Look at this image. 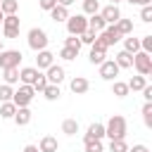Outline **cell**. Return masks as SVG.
<instances>
[{
    "instance_id": "cell-1",
    "label": "cell",
    "mask_w": 152,
    "mask_h": 152,
    "mask_svg": "<svg viewBox=\"0 0 152 152\" xmlns=\"http://www.w3.org/2000/svg\"><path fill=\"white\" fill-rule=\"evenodd\" d=\"M104 135L109 140H116V138H126V119L121 114H112L109 121L104 124Z\"/></svg>"
},
{
    "instance_id": "cell-2",
    "label": "cell",
    "mask_w": 152,
    "mask_h": 152,
    "mask_svg": "<svg viewBox=\"0 0 152 152\" xmlns=\"http://www.w3.org/2000/svg\"><path fill=\"white\" fill-rule=\"evenodd\" d=\"M133 66H135V71L140 76H150L152 74V55L145 52V50H138L133 55Z\"/></svg>"
},
{
    "instance_id": "cell-3",
    "label": "cell",
    "mask_w": 152,
    "mask_h": 152,
    "mask_svg": "<svg viewBox=\"0 0 152 152\" xmlns=\"http://www.w3.org/2000/svg\"><path fill=\"white\" fill-rule=\"evenodd\" d=\"M66 31H69V36H81L83 31H88V17L86 14H69Z\"/></svg>"
},
{
    "instance_id": "cell-4",
    "label": "cell",
    "mask_w": 152,
    "mask_h": 152,
    "mask_svg": "<svg viewBox=\"0 0 152 152\" xmlns=\"http://www.w3.org/2000/svg\"><path fill=\"white\" fill-rule=\"evenodd\" d=\"M26 40H28V48H31L33 52L45 50V48H48V43H50L48 33H45L43 28H31V31H28V36H26Z\"/></svg>"
},
{
    "instance_id": "cell-5",
    "label": "cell",
    "mask_w": 152,
    "mask_h": 152,
    "mask_svg": "<svg viewBox=\"0 0 152 152\" xmlns=\"http://www.w3.org/2000/svg\"><path fill=\"white\" fill-rule=\"evenodd\" d=\"M33 95H36V90H33L31 86L21 83V86L14 90V95H12V102H14L17 107H28V104H31V100H33Z\"/></svg>"
},
{
    "instance_id": "cell-6",
    "label": "cell",
    "mask_w": 152,
    "mask_h": 152,
    "mask_svg": "<svg viewBox=\"0 0 152 152\" xmlns=\"http://www.w3.org/2000/svg\"><path fill=\"white\" fill-rule=\"evenodd\" d=\"M19 17L17 14H5V19H2V33H5V38H19Z\"/></svg>"
},
{
    "instance_id": "cell-7",
    "label": "cell",
    "mask_w": 152,
    "mask_h": 152,
    "mask_svg": "<svg viewBox=\"0 0 152 152\" xmlns=\"http://www.w3.org/2000/svg\"><path fill=\"white\" fill-rule=\"evenodd\" d=\"M21 64V52L19 50H0V69L19 66Z\"/></svg>"
},
{
    "instance_id": "cell-8",
    "label": "cell",
    "mask_w": 152,
    "mask_h": 152,
    "mask_svg": "<svg viewBox=\"0 0 152 152\" xmlns=\"http://www.w3.org/2000/svg\"><path fill=\"white\" fill-rule=\"evenodd\" d=\"M119 66H116V62L114 59H104L102 64H100V76L104 78V81H116V76H119Z\"/></svg>"
},
{
    "instance_id": "cell-9",
    "label": "cell",
    "mask_w": 152,
    "mask_h": 152,
    "mask_svg": "<svg viewBox=\"0 0 152 152\" xmlns=\"http://www.w3.org/2000/svg\"><path fill=\"white\" fill-rule=\"evenodd\" d=\"M100 38H102L107 45H114V43H119L124 36H121V31L116 28V24H107L104 31H100Z\"/></svg>"
},
{
    "instance_id": "cell-10",
    "label": "cell",
    "mask_w": 152,
    "mask_h": 152,
    "mask_svg": "<svg viewBox=\"0 0 152 152\" xmlns=\"http://www.w3.org/2000/svg\"><path fill=\"white\" fill-rule=\"evenodd\" d=\"M64 76H66V71H64V66H59V64H50V66L45 69V78H48V83L59 86V83L64 81Z\"/></svg>"
},
{
    "instance_id": "cell-11",
    "label": "cell",
    "mask_w": 152,
    "mask_h": 152,
    "mask_svg": "<svg viewBox=\"0 0 152 152\" xmlns=\"http://www.w3.org/2000/svg\"><path fill=\"white\" fill-rule=\"evenodd\" d=\"M100 17L104 19V24H116L119 19H121V10H119V5H107V7H102L100 10Z\"/></svg>"
},
{
    "instance_id": "cell-12",
    "label": "cell",
    "mask_w": 152,
    "mask_h": 152,
    "mask_svg": "<svg viewBox=\"0 0 152 152\" xmlns=\"http://www.w3.org/2000/svg\"><path fill=\"white\" fill-rule=\"evenodd\" d=\"M50 64H55V55L45 48V50H38L36 52V69L38 71H43V69H48Z\"/></svg>"
},
{
    "instance_id": "cell-13",
    "label": "cell",
    "mask_w": 152,
    "mask_h": 152,
    "mask_svg": "<svg viewBox=\"0 0 152 152\" xmlns=\"http://www.w3.org/2000/svg\"><path fill=\"white\" fill-rule=\"evenodd\" d=\"M69 88H71V93H74V95H83V93H88L90 83H88V78H86V76H74V78H71V83H69Z\"/></svg>"
},
{
    "instance_id": "cell-14",
    "label": "cell",
    "mask_w": 152,
    "mask_h": 152,
    "mask_svg": "<svg viewBox=\"0 0 152 152\" xmlns=\"http://www.w3.org/2000/svg\"><path fill=\"white\" fill-rule=\"evenodd\" d=\"M31 109L28 107H17V112H14V116H12V121L17 124V126H28L31 124Z\"/></svg>"
},
{
    "instance_id": "cell-15",
    "label": "cell",
    "mask_w": 152,
    "mask_h": 152,
    "mask_svg": "<svg viewBox=\"0 0 152 152\" xmlns=\"http://www.w3.org/2000/svg\"><path fill=\"white\" fill-rule=\"evenodd\" d=\"M90 138H95V140H102V138H104V124H100V121L90 124V126H88V131L83 133V140H90Z\"/></svg>"
},
{
    "instance_id": "cell-16",
    "label": "cell",
    "mask_w": 152,
    "mask_h": 152,
    "mask_svg": "<svg viewBox=\"0 0 152 152\" xmlns=\"http://www.w3.org/2000/svg\"><path fill=\"white\" fill-rule=\"evenodd\" d=\"M38 150L40 152H57L59 150V142H57L55 135H43L40 142H38Z\"/></svg>"
},
{
    "instance_id": "cell-17",
    "label": "cell",
    "mask_w": 152,
    "mask_h": 152,
    "mask_svg": "<svg viewBox=\"0 0 152 152\" xmlns=\"http://www.w3.org/2000/svg\"><path fill=\"white\" fill-rule=\"evenodd\" d=\"M38 74H40V71H38L36 66H24V69H19V81L26 83V86H31V83L38 78Z\"/></svg>"
},
{
    "instance_id": "cell-18",
    "label": "cell",
    "mask_w": 152,
    "mask_h": 152,
    "mask_svg": "<svg viewBox=\"0 0 152 152\" xmlns=\"http://www.w3.org/2000/svg\"><path fill=\"white\" fill-rule=\"evenodd\" d=\"M66 17H69V7H64V5H55L52 10H50V19L52 21H66Z\"/></svg>"
},
{
    "instance_id": "cell-19",
    "label": "cell",
    "mask_w": 152,
    "mask_h": 152,
    "mask_svg": "<svg viewBox=\"0 0 152 152\" xmlns=\"http://www.w3.org/2000/svg\"><path fill=\"white\" fill-rule=\"evenodd\" d=\"M104 26H107V24H104V19L100 17V12H95V14L88 17V28H90V31L100 33V31H104Z\"/></svg>"
},
{
    "instance_id": "cell-20",
    "label": "cell",
    "mask_w": 152,
    "mask_h": 152,
    "mask_svg": "<svg viewBox=\"0 0 152 152\" xmlns=\"http://www.w3.org/2000/svg\"><path fill=\"white\" fill-rule=\"evenodd\" d=\"M116 66L119 69H133V55L131 52H126V50H121L119 55H116Z\"/></svg>"
},
{
    "instance_id": "cell-21",
    "label": "cell",
    "mask_w": 152,
    "mask_h": 152,
    "mask_svg": "<svg viewBox=\"0 0 152 152\" xmlns=\"http://www.w3.org/2000/svg\"><path fill=\"white\" fill-rule=\"evenodd\" d=\"M126 83H128V90L140 93V90L147 86V76H140V74H138V76H133V78H131V81H126Z\"/></svg>"
},
{
    "instance_id": "cell-22",
    "label": "cell",
    "mask_w": 152,
    "mask_h": 152,
    "mask_svg": "<svg viewBox=\"0 0 152 152\" xmlns=\"http://www.w3.org/2000/svg\"><path fill=\"white\" fill-rule=\"evenodd\" d=\"M59 95H62V90H59V86H55V83H48V86L43 88V97L50 100V102L59 100Z\"/></svg>"
},
{
    "instance_id": "cell-23",
    "label": "cell",
    "mask_w": 152,
    "mask_h": 152,
    "mask_svg": "<svg viewBox=\"0 0 152 152\" xmlns=\"http://www.w3.org/2000/svg\"><path fill=\"white\" fill-rule=\"evenodd\" d=\"M2 78L7 86H14L19 81V66H10V69H2Z\"/></svg>"
},
{
    "instance_id": "cell-24",
    "label": "cell",
    "mask_w": 152,
    "mask_h": 152,
    "mask_svg": "<svg viewBox=\"0 0 152 152\" xmlns=\"http://www.w3.org/2000/svg\"><path fill=\"white\" fill-rule=\"evenodd\" d=\"M124 50L131 52V55H135V52L140 50V38H133V33H131L128 38H124Z\"/></svg>"
},
{
    "instance_id": "cell-25",
    "label": "cell",
    "mask_w": 152,
    "mask_h": 152,
    "mask_svg": "<svg viewBox=\"0 0 152 152\" xmlns=\"http://www.w3.org/2000/svg\"><path fill=\"white\" fill-rule=\"evenodd\" d=\"M131 90H128V83L126 81H114V86H112V95H116V97H126Z\"/></svg>"
},
{
    "instance_id": "cell-26",
    "label": "cell",
    "mask_w": 152,
    "mask_h": 152,
    "mask_svg": "<svg viewBox=\"0 0 152 152\" xmlns=\"http://www.w3.org/2000/svg\"><path fill=\"white\" fill-rule=\"evenodd\" d=\"M62 133L76 135V133H78V121H76V119H64V121H62Z\"/></svg>"
},
{
    "instance_id": "cell-27",
    "label": "cell",
    "mask_w": 152,
    "mask_h": 152,
    "mask_svg": "<svg viewBox=\"0 0 152 152\" xmlns=\"http://www.w3.org/2000/svg\"><path fill=\"white\" fill-rule=\"evenodd\" d=\"M116 28L121 31V36H131V33H133V19H124V17H121V19L116 21Z\"/></svg>"
},
{
    "instance_id": "cell-28",
    "label": "cell",
    "mask_w": 152,
    "mask_h": 152,
    "mask_svg": "<svg viewBox=\"0 0 152 152\" xmlns=\"http://www.w3.org/2000/svg\"><path fill=\"white\" fill-rule=\"evenodd\" d=\"M14 112H17V104H14L12 100L0 104V116H2V119H12V116H14Z\"/></svg>"
},
{
    "instance_id": "cell-29",
    "label": "cell",
    "mask_w": 152,
    "mask_h": 152,
    "mask_svg": "<svg viewBox=\"0 0 152 152\" xmlns=\"http://www.w3.org/2000/svg\"><path fill=\"white\" fill-rule=\"evenodd\" d=\"M0 10H2V14H17L19 0H2V2H0Z\"/></svg>"
},
{
    "instance_id": "cell-30",
    "label": "cell",
    "mask_w": 152,
    "mask_h": 152,
    "mask_svg": "<svg viewBox=\"0 0 152 152\" xmlns=\"http://www.w3.org/2000/svg\"><path fill=\"white\" fill-rule=\"evenodd\" d=\"M83 147H86V152H104V145H102V140H95V138H90V140H83Z\"/></svg>"
},
{
    "instance_id": "cell-31",
    "label": "cell",
    "mask_w": 152,
    "mask_h": 152,
    "mask_svg": "<svg viewBox=\"0 0 152 152\" xmlns=\"http://www.w3.org/2000/svg\"><path fill=\"white\" fill-rule=\"evenodd\" d=\"M95 12H100V0H83V14L90 17Z\"/></svg>"
},
{
    "instance_id": "cell-32",
    "label": "cell",
    "mask_w": 152,
    "mask_h": 152,
    "mask_svg": "<svg viewBox=\"0 0 152 152\" xmlns=\"http://www.w3.org/2000/svg\"><path fill=\"white\" fill-rule=\"evenodd\" d=\"M109 152H128L126 138H116V140H109Z\"/></svg>"
},
{
    "instance_id": "cell-33",
    "label": "cell",
    "mask_w": 152,
    "mask_h": 152,
    "mask_svg": "<svg viewBox=\"0 0 152 152\" xmlns=\"http://www.w3.org/2000/svg\"><path fill=\"white\" fill-rule=\"evenodd\" d=\"M59 57H62V59H66V62H71V59H76V57H78V50L62 45V50H59Z\"/></svg>"
},
{
    "instance_id": "cell-34",
    "label": "cell",
    "mask_w": 152,
    "mask_h": 152,
    "mask_svg": "<svg viewBox=\"0 0 152 152\" xmlns=\"http://www.w3.org/2000/svg\"><path fill=\"white\" fill-rule=\"evenodd\" d=\"M104 55H107V52H102V50H93V48H90L88 59H90V64H97V66H100V64L104 62Z\"/></svg>"
},
{
    "instance_id": "cell-35",
    "label": "cell",
    "mask_w": 152,
    "mask_h": 152,
    "mask_svg": "<svg viewBox=\"0 0 152 152\" xmlns=\"http://www.w3.org/2000/svg\"><path fill=\"white\" fill-rule=\"evenodd\" d=\"M142 121H145L147 128H152V102H145V107H142Z\"/></svg>"
},
{
    "instance_id": "cell-36",
    "label": "cell",
    "mask_w": 152,
    "mask_h": 152,
    "mask_svg": "<svg viewBox=\"0 0 152 152\" xmlns=\"http://www.w3.org/2000/svg\"><path fill=\"white\" fill-rule=\"evenodd\" d=\"M12 95H14V90H12V86H7V83H2V86H0V102H10V100H12Z\"/></svg>"
},
{
    "instance_id": "cell-37",
    "label": "cell",
    "mask_w": 152,
    "mask_h": 152,
    "mask_svg": "<svg viewBox=\"0 0 152 152\" xmlns=\"http://www.w3.org/2000/svg\"><path fill=\"white\" fill-rule=\"evenodd\" d=\"M48 86V78H45V74H38V78L31 83V88L36 90V93H43V88Z\"/></svg>"
},
{
    "instance_id": "cell-38",
    "label": "cell",
    "mask_w": 152,
    "mask_h": 152,
    "mask_svg": "<svg viewBox=\"0 0 152 152\" xmlns=\"http://www.w3.org/2000/svg\"><path fill=\"white\" fill-rule=\"evenodd\" d=\"M95 36H97V33H95V31H90V28H88V31H83V33L78 36V38H81V45H90V43L95 40Z\"/></svg>"
},
{
    "instance_id": "cell-39",
    "label": "cell",
    "mask_w": 152,
    "mask_h": 152,
    "mask_svg": "<svg viewBox=\"0 0 152 152\" xmlns=\"http://www.w3.org/2000/svg\"><path fill=\"white\" fill-rule=\"evenodd\" d=\"M64 45H66V48H74V50L81 52V38H78V36H69V38H64Z\"/></svg>"
},
{
    "instance_id": "cell-40",
    "label": "cell",
    "mask_w": 152,
    "mask_h": 152,
    "mask_svg": "<svg viewBox=\"0 0 152 152\" xmlns=\"http://www.w3.org/2000/svg\"><path fill=\"white\" fill-rule=\"evenodd\" d=\"M140 19L147 24V21H152V5H142V10H140Z\"/></svg>"
},
{
    "instance_id": "cell-41",
    "label": "cell",
    "mask_w": 152,
    "mask_h": 152,
    "mask_svg": "<svg viewBox=\"0 0 152 152\" xmlns=\"http://www.w3.org/2000/svg\"><path fill=\"white\" fill-rule=\"evenodd\" d=\"M140 50H145V52L152 55V36H142L140 38Z\"/></svg>"
},
{
    "instance_id": "cell-42",
    "label": "cell",
    "mask_w": 152,
    "mask_h": 152,
    "mask_svg": "<svg viewBox=\"0 0 152 152\" xmlns=\"http://www.w3.org/2000/svg\"><path fill=\"white\" fill-rule=\"evenodd\" d=\"M55 5H57V0H38V7H40V10H45V12H50Z\"/></svg>"
},
{
    "instance_id": "cell-43",
    "label": "cell",
    "mask_w": 152,
    "mask_h": 152,
    "mask_svg": "<svg viewBox=\"0 0 152 152\" xmlns=\"http://www.w3.org/2000/svg\"><path fill=\"white\" fill-rule=\"evenodd\" d=\"M140 93H142V97H145V102H152V86H150V83H147V86H145V88H142Z\"/></svg>"
},
{
    "instance_id": "cell-44",
    "label": "cell",
    "mask_w": 152,
    "mask_h": 152,
    "mask_svg": "<svg viewBox=\"0 0 152 152\" xmlns=\"http://www.w3.org/2000/svg\"><path fill=\"white\" fill-rule=\"evenodd\" d=\"M128 152H150V150H147L145 145H140V142H138V145H133V147H128Z\"/></svg>"
},
{
    "instance_id": "cell-45",
    "label": "cell",
    "mask_w": 152,
    "mask_h": 152,
    "mask_svg": "<svg viewBox=\"0 0 152 152\" xmlns=\"http://www.w3.org/2000/svg\"><path fill=\"white\" fill-rule=\"evenodd\" d=\"M21 152H40V150H38V145H26Z\"/></svg>"
},
{
    "instance_id": "cell-46",
    "label": "cell",
    "mask_w": 152,
    "mask_h": 152,
    "mask_svg": "<svg viewBox=\"0 0 152 152\" xmlns=\"http://www.w3.org/2000/svg\"><path fill=\"white\" fill-rule=\"evenodd\" d=\"M71 2H74V0H57V5H64V7H69Z\"/></svg>"
},
{
    "instance_id": "cell-47",
    "label": "cell",
    "mask_w": 152,
    "mask_h": 152,
    "mask_svg": "<svg viewBox=\"0 0 152 152\" xmlns=\"http://www.w3.org/2000/svg\"><path fill=\"white\" fill-rule=\"evenodd\" d=\"M138 5L142 7V5H152V0H138Z\"/></svg>"
},
{
    "instance_id": "cell-48",
    "label": "cell",
    "mask_w": 152,
    "mask_h": 152,
    "mask_svg": "<svg viewBox=\"0 0 152 152\" xmlns=\"http://www.w3.org/2000/svg\"><path fill=\"white\" fill-rule=\"evenodd\" d=\"M2 19H5V14H2V10H0V24H2Z\"/></svg>"
},
{
    "instance_id": "cell-49",
    "label": "cell",
    "mask_w": 152,
    "mask_h": 152,
    "mask_svg": "<svg viewBox=\"0 0 152 152\" xmlns=\"http://www.w3.org/2000/svg\"><path fill=\"white\" fill-rule=\"evenodd\" d=\"M119 2H121V0H112V5H119Z\"/></svg>"
},
{
    "instance_id": "cell-50",
    "label": "cell",
    "mask_w": 152,
    "mask_h": 152,
    "mask_svg": "<svg viewBox=\"0 0 152 152\" xmlns=\"http://www.w3.org/2000/svg\"><path fill=\"white\" fill-rule=\"evenodd\" d=\"M0 50H5V48H2V38H0Z\"/></svg>"
},
{
    "instance_id": "cell-51",
    "label": "cell",
    "mask_w": 152,
    "mask_h": 152,
    "mask_svg": "<svg viewBox=\"0 0 152 152\" xmlns=\"http://www.w3.org/2000/svg\"><path fill=\"white\" fill-rule=\"evenodd\" d=\"M0 2H2V0H0Z\"/></svg>"
}]
</instances>
